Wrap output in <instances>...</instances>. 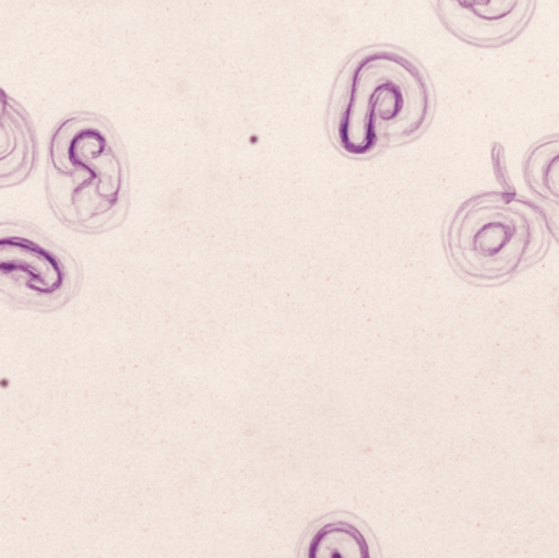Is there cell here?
Wrapping results in <instances>:
<instances>
[{
  "label": "cell",
  "instance_id": "6da1fadb",
  "mask_svg": "<svg viewBox=\"0 0 559 558\" xmlns=\"http://www.w3.org/2000/svg\"><path fill=\"white\" fill-rule=\"evenodd\" d=\"M436 97L426 69L403 49L371 46L355 52L332 88L329 136L345 156L367 159L419 138Z\"/></svg>",
  "mask_w": 559,
  "mask_h": 558
},
{
  "label": "cell",
  "instance_id": "5b68a950",
  "mask_svg": "<svg viewBox=\"0 0 559 558\" xmlns=\"http://www.w3.org/2000/svg\"><path fill=\"white\" fill-rule=\"evenodd\" d=\"M437 13L443 25L476 46H502L521 35L527 26L534 2H509V0H486V2H437Z\"/></svg>",
  "mask_w": 559,
  "mask_h": 558
},
{
  "label": "cell",
  "instance_id": "7a4b0ae2",
  "mask_svg": "<svg viewBox=\"0 0 559 558\" xmlns=\"http://www.w3.org/2000/svg\"><path fill=\"white\" fill-rule=\"evenodd\" d=\"M45 189L56 218L72 231L98 235L123 222L130 167L107 118L78 111L56 124L48 141Z\"/></svg>",
  "mask_w": 559,
  "mask_h": 558
},
{
  "label": "cell",
  "instance_id": "ba28073f",
  "mask_svg": "<svg viewBox=\"0 0 559 558\" xmlns=\"http://www.w3.org/2000/svg\"><path fill=\"white\" fill-rule=\"evenodd\" d=\"M524 177L544 210L548 229L559 242V134L544 138L528 150Z\"/></svg>",
  "mask_w": 559,
  "mask_h": 558
},
{
  "label": "cell",
  "instance_id": "52a82bcc",
  "mask_svg": "<svg viewBox=\"0 0 559 558\" xmlns=\"http://www.w3.org/2000/svg\"><path fill=\"white\" fill-rule=\"evenodd\" d=\"M38 161V140L28 111L0 87V189L25 182Z\"/></svg>",
  "mask_w": 559,
  "mask_h": 558
},
{
  "label": "cell",
  "instance_id": "3957f363",
  "mask_svg": "<svg viewBox=\"0 0 559 558\" xmlns=\"http://www.w3.org/2000/svg\"><path fill=\"white\" fill-rule=\"evenodd\" d=\"M550 246L545 216L515 193L472 197L450 216L445 248L456 274L473 284H501L540 261Z\"/></svg>",
  "mask_w": 559,
  "mask_h": 558
},
{
  "label": "cell",
  "instance_id": "277c9868",
  "mask_svg": "<svg viewBox=\"0 0 559 558\" xmlns=\"http://www.w3.org/2000/svg\"><path fill=\"white\" fill-rule=\"evenodd\" d=\"M81 262L26 222H0V300L20 310L55 311L81 290Z\"/></svg>",
  "mask_w": 559,
  "mask_h": 558
},
{
  "label": "cell",
  "instance_id": "8992f818",
  "mask_svg": "<svg viewBox=\"0 0 559 558\" xmlns=\"http://www.w3.org/2000/svg\"><path fill=\"white\" fill-rule=\"evenodd\" d=\"M296 558H383L367 523L347 511L324 514L308 524Z\"/></svg>",
  "mask_w": 559,
  "mask_h": 558
}]
</instances>
